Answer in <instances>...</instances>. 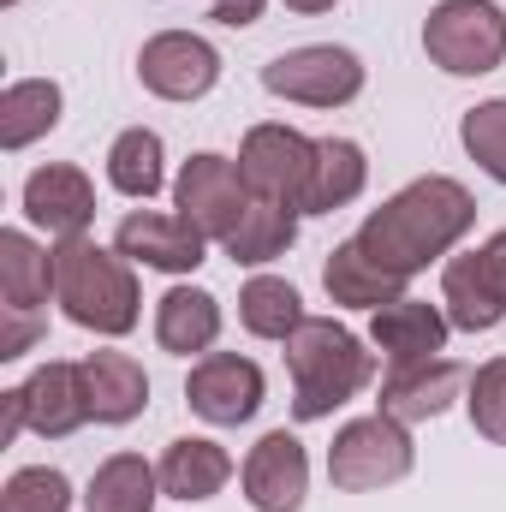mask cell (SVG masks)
Segmentation results:
<instances>
[{
	"instance_id": "cell-1",
	"label": "cell",
	"mask_w": 506,
	"mask_h": 512,
	"mask_svg": "<svg viewBox=\"0 0 506 512\" xmlns=\"http://www.w3.org/2000/svg\"><path fill=\"white\" fill-rule=\"evenodd\" d=\"M471 227H477V197H471L459 179L429 173V179H411L405 191H393L381 209H370V221H364L352 239H358V251L370 256V262H381L387 274L411 280V274H423L429 262H441Z\"/></svg>"
},
{
	"instance_id": "cell-2",
	"label": "cell",
	"mask_w": 506,
	"mask_h": 512,
	"mask_svg": "<svg viewBox=\"0 0 506 512\" xmlns=\"http://www.w3.org/2000/svg\"><path fill=\"white\" fill-rule=\"evenodd\" d=\"M286 370H292V417L316 423L376 382V352H364L352 328L328 316H304V328L286 340Z\"/></svg>"
},
{
	"instance_id": "cell-3",
	"label": "cell",
	"mask_w": 506,
	"mask_h": 512,
	"mask_svg": "<svg viewBox=\"0 0 506 512\" xmlns=\"http://www.w3.org/2000/svg\"><path fill=\"white\" fill-rule=\"evenodd\" d=\"M54 298L66 310V322L120 340L137 328V274L120 251H102L90 233L60 239L54 245Z\"/></svg>"
},
{
	"instance_id": "cell-4",
	"label": "cell",
	"mask_w": 506,
	"mask_h": 512,
	"mask_svg": "<svg viewBox=\"0 0 506 512\" xmlns=\"http://www.w3.org/2000/svg\"><path fill=\"white\" fill-rule=\"evenodd\" d=\"M423 54L453 78H483L506 60V12L495 0H435L423 18Z\"/></svg>"
},
{
	"instance_id": "cell-5",
	"label": "cell",
	"mask_w": 506,
	"mask_h": 512,
	"mask_svg": "<svg viewBox=\"0 0 506 512\" xmlns=\"http://www.w3.org/2000/svg\"><path fill=\"white\" fill-rule=\"evenodd\" d=\"M417 465V447H411V429L387 411H370V417H352L334 447H328V483L346 489V495H370V489H387L399 477H411Z\"/></svg>"
},
{
	"instance_id": "cell-6",
	"label": "cell",
	"mask_w": 506,
	"mask_h": 512,
	"mask_svg": "<svg viewBox=\"0 0 506 512\" xmlns=\"http://www.w3.org/2000/svg\"><path fill=\"white\" fill-rule=\"evenodd\" d=\"M262 90L280 102H298V108H346L364 96V60L334 42L286 48L262 66Z\"/></svg>"
},
{
	"instance_id": "cell-7",
	"label": "cell",
	"mask_w": 506,
	"mask_h": 512,
	"mask_svg": "<svg viewBox=\"0 0 506 512\" xmlns=\"http://www.w3.org/2000/svg\"><path fill=\"white\" fill-rule=\"evenodd\" d=\"M441 310L459 334H489L506 322V233H489L477 251L441 262Z\"/></svg>"
},
{
	"instance_id": "cell-8",
	"label": "cell",
	"mask_w": 506,
	"mask_h": 512,
	"mask_svg": "<svg viewBox=\"0 0 506 512\" xmlns=\"http://www.w3.org/2000/svg\"><path fill=\"white\" fill-rule=\"evenodd\" d=\"M173 209H179V221H191L209 245H227V233H233L239 215L251 209V185L239 179V161L203 149V155H191V161L179 167V179H173Z\"/></svg>"
},
{
	"instance_id": "cell-9",
	"label": "cell",
	"mask_w": 506,
	"mask_h": 512,
	"mask_svg": "<svg viewBox=\"0 0 506 512\" xmlns=\"http://www.w3.org/2000/svg\"><path fill=\"white\" fill-rule=\"evenodd\" d=\"M316 173V137L292 126H251L239 143V179L251 185V197L268 203H292L304 215V191Z\"/></svg>"
},
{
	"instance_id": "cell-10",
	"label": "cell",
	"mask_w": 506,
	"mask_h": 512,
	"mask_svg": "<svg viewBox=\"0 0 506 512\" xmlns=\"http://www.w3.org/2000/svg\"><path fill=\"white\" fill-rule=\"evenodd\" d=\"M137 78L161 102H197L221 84V48L197 30H161L137 54Z\"/></svg>"
},
{
	"instance_id": "cell-11",
	"label": "cell",
	"mask_w": 506,
	"mask_h": 512,
	"mask_svg": "<svg viewBox=\"0 0 506 512\" xmlns=\"http://www.w3.org/2000/svg\"><path fill=\"white\" fill-rule=\"evenodd\" d=\"M262 370H256L251 358H239V352H203L197 364H191V376H185V399H191V411L203 417V423H215V429H239V423H251L256 411H262Z\"/></svg>"
},
{
	"instance_id": "cell-12",
	"label": "cell",
	"mask_w": 506,
	"mask_h": 512,
	"mask_svg": "<svg viewBox=\"0 0 506 512\" xmlns=\"http://www.w3.org/2000/svg\"><path fill=\"white\" fill-rule=\"evenodd\" d=\"M239 483H245V501L256 512H298L304 495H310V453H304V441L292 429H268L245 453Z\"/></svg>"
},
{
	"instance_id": "cell-13",
	"label": "cell",
	"mask_w": 506,
	"mask_h": 512,
	"mask_svg": "<svg viewBox=\"0 0 506 512\" xmlns=\"http://www.w3.org/2000/svg\"><path fill=\"white\" fill-rule=\"evenodd\" d=\"M465 387H471V370H465V364H453V358L387 364V376H381V411H387V417H399V423L411 429V423L441 417Z\"/></svg>"
},
{
	"instance_id": "cell-14",
	"label": "cell",
	"mask_w": 506,
	"mask_h": 512,
	"mask_svg": "<svg viewBox=\"0 0 506 512\" xmlns=\"http://www.w3.org/2000/svg\"><path fill=\"white\" fill-rule=\"evenodd\" d=\"M114 251L126 256V262L161 268V274H191L203 262V251H209V239L191 221H179V215L131 209L126 221H120V233H114Z\"/></svg>"
},
{
	"instance_id": "cell-15",
	"label": "cell",
	"mask_w": 506,
	"mask_h": 512,
	"mask_svg": "<svg viewBox=\"0 0 506 512\" xmlns=\"http://www.w3.org/2000/svg\"><path fill=\"white\" fill-rule=\"evenodd\" d=\"M24 215H30L42 233H54V239H78V233H90V221H96V185H90L78 167L48 161V167H36V173L24 179Z\"/></svg>"
},
{
	"instance_id": "cell-16",
	"label": "cell",
	"mask_w": 506,
	"mask_h": 512,
	"mask_svg": "<svg viewBox=\"0 0 506 512\" xmlns=\"http://www.w3.org/2000/svg\"><path fill=\"white\" fill-rule=\"evenodd\" d=\"M447 310L441 304H423V298H393L370 310V346H376L387 364H423V358H441L447 352Z\"/></svg>"
},
{
	"instance_id": "cell-17",
	"label": "cell",
	"mask_w": 506,
	"mask_h": 512,
	"mask_svg": "<svg viewBox=\"0 0 506 512\" xmlns=\"http://www.w3.org/2000/svg\"><path fill=\"white\" fill-rule=\"evenodd\" d=\"M24 417L42 441H66L90 423V393H84V370L78 364H42L24 382Z\"/></svg>"
},
{
	"instance_id": "cell-18",
	"label": "cell",
	"mask_w": 506,
	"mask_h": 512,
	"mask_svg": "<svg viewBox=\"0 0 506 512\" xmlns=\"http://www.w3.org/2000/svg\"><path fill=\"white\" fill-rule=\"evenodd\" d=\"M161 495L173 501H215L233 483V453L209 435H179L161 447Z\"/></svg>"
},
{
	"instance_id": "cell-19",
	"label": "cell",
	"mask_w": 506,
	"mask_h": 512,
	"mask_svg": "<svg viewBox=\"0 0 506 512\" xmlns=\"http://www.w3.org/2000/svg\"><path fill=\"white\" fill-rule=\"evenodd\" d=\"M155 340H161V352H173V358H203L215 340H221V298L215 292H203V286H173V292H161V304H155Z\"/></svg>"
},
{
	"instance_id": "cell-20",
	"label": "cell",
	"mask_w": 506,
	"mask_h": 512,
	"mask_svg": "<svg viewBox=\"0 0 506 512\" xmlns=\"http://www.w3.org/2000/svg\"><path fill=\"white\" fill-rule=\"evenodd\" d=\"M84 393H90V417L96 423H131L149 405V376L131 352H90L84 364Z\"/></svg>"
},
{
	"instance_id": "cell-21",
	"label": "cell",
	"mask_w": 506,
	"mask_h": 512,
	"mask_svg": "<svg viewBox=\"0 0 506 512\" xmlns=\"http://www.w3.org/2000/svg\"><path fill=\"white\" fill-rule=\"evenodd\" d=\"M370 185V161L352 137H316V173L304 191V215H334L346 203H358Z\"/></svg>"
},
{
	"instance_id": "cell-22",
	"label": "cell",
	"mask_w": 506,
	"mask_h": 512,
	"mask_svg": "<svg viewBox=\"0 0 506 512\" xmlns=\"http://www.w3.org/2000/svg\"><path fill=\"white\" fill-rule=\"evenodd\" d=\"M322 286H328V298H334V304H346V310H381V304L405 298V286H411V280L387 274L381 262H370V256L358 251V239H346V245H334V256H328Z\"/></svg>"
},
{
	"instance_id": "cell-23",
	"label": "cell",
	"mask_w": 506,
	"mask_h": 512,
	"mask_svg": "<svg viewBox=\"0 0 506 512\" xmlns=\"http://www.w3.org/2000/svg\"><path fill=\"white\" fill-rule=\"evenodd\" d=\"M60 84L54 78H12L6 90H0V149H30L36 137H48V131L60 126Z\"/></svg>"
},
{
	"instance_id": "cell-24",
	"label": "cell",
	"mask_w": 506,
	"mask_h": 512,
	"mask_svg": "<svg viewBox=\"0 0 506 512\" xmlns=\"http://www.w3.org/2000/svg\"><path fill=\"white\" fill-rule=\"evenodd\" d=\"M155 501H161V471L137 453L102 459L84 489V512H155Z\"/></svg>"
},
{
	"instance_id": "cell-25",
	"label": "cell",
	"mask_w": 506,
	"mask_h": 512,
	"mask_svg": "<svg viewBox=\"0 0 506 512\" xmlns=\"http://www.w3.org/2000/svg\"><path fill=\"white\" fill-rule=\"evenodd\" d=\"M54 292V251H42L30 233H0V298L12 310H42Z\"/></svg>"
},
{
	"instance_id": "cell-26",
	"label": "cell",
	"mask_w": 506,
	"mask_h": 512,
	"mask_svg": "<svg viewBox=\"0 0 506 512\" xmlns=\"http://www.w3.org/2000/svg\"><path fill=\"white\" fill-rule=\"evenodd\" d=\"M292 239H298V209H292V203L251 197V209L239 215V227L227 233L221 251L233 256V262H245V268H262V262H274V256L292 251Z\"/></svg>"
},
{
	"instance_id": "cell-27",
	"label": "cell",
	"mask_w": 506,
	"mask_h": 512,
	"mask_svg": "<svg viewBox=\"0 0 506 512\" xmlns=\"http://www.w3.org/2000/svg\"><path fill=\"white\" fill-rule=\"evenodd\" d=\"M108 185L131 203H149L167 185V149L149 126H131L108 143Z\"/></svg>"
},
{
	"instance_id": "cell-28",
	"label": "cell",
	"mask_w": 506,
	"mask_h": 512,
	"mask_svg": "<svg viewBox=\"0 0 506 512\" xmlns=\"http://www.w3.org/2000/svg\"><path fill=\"white\" fill-rule=\"evenodd\" d=\"M239 322H245V334H256V340H280L286 346L304 328V298H298L292 280L256 274V280H245V292H239Z\"/></svg>"
},
{
	"instance_id": "cell-29",
	"label": "cell",
	"mask_w": 506,
	"mask_h": 512,
	"mask_svg": "<svg viewBox=\"0 0 506 512\" xmlns=\"http://www.w3.org/2000/svg\"><path fill=\"white\" fill-rule=\"evenodd\" d=\"M459 143H465V155H471L495 185H506V96L477 102V108L459 120Z\"/></svg>"
},
{
	"instance_id": "cell-30",
	"label": "cell",
	"mask_w": 506,
	"mask_h": 512,
	"mask_svg": "<svg viewBox=\"0 0 506 512\" xmlns=\"http://www.w3.org/2000/svg\"><path fill=\"white\" fill-rule=\"evenodd\" d=\"M0 512H72V483L54 465H24L6 477L0 489Z\"/></svg>"
},
{
	"instance_id": "cell-31",
	"label": "cell",
	"mask_w": 506,
	"mask_h": 512,
	"mask_svg": "<svg viewBox=\"0 0 506 512\" xmlns=\"http://www.w3.org/2000/svg\"><path fill=\"white\" fill-rule=\"evenodd\" d=\"M465 405H471L477 435H483V441H495V447H506V358H489V364L471 376Z\"/></svg>"
},
{
	"instance_id": "cell-32",
	"label": "cell",
	"mask_w": 506,
	"mask_h": 512,
	"mask_svg": "<svg viewBox=\"0 0 506 512\" xmlns=\"http://www.w3.org/2000/svg\"><path fill=\"white\" fill-rule=\"evenodd\" d=\"M42 340V310H12L0 304V364H18Z\"/></svg>"
},
{
	"instance_id": "cell-33",
	"label": "cell",
	"mask_w": 506,
	"mask_h": 512,
	"mask_svg": "<svg viewBox=\"0 0 506 512\" xmlns=\"http://www.w3.org/2000/svg\"><path fill=\"white\" fill-rule=\"evenodd\" d=\"M262 6H268V0H215V12H209V18H215V24H227V30H245V24L262 18Z\"/></svg>"
},
{
	"instance_id": "cell-34",
	"label": "cell",
	"mask_w": 506,
	"mask_h": 512,
	"mask_svg": "<svg viewBox=\"0 0 506 512\" xmlns=\"http://www.w3.org/2000/svg\"><path fill=\"white\" fill-rule=\"evenodd\" d=\"M0 405H6V417H0V441H18V429H30V417H24V387H6Z\"/></svg>"
},
{
	"instance_id": "cell-35",
	"label": "cell",
	"mask_w": 506,
	"mask_h": 512,
	"mask_svg": "<svg viewBox=\"0 0 506 512\" xmlns=\"http://www.w3.org/2000/svg\"><path fill=\"white\" fill-rule=\"evenodd\" d=\"M286 6H292V12H334L340 0H286Z\"/></svg>"
},
{
	"instance_id": "cell-36",
	"label": "cell",
	"mask_w": 506,
	"mask_h": 512,
	"mask_svg": "<svg viewBox=\"0 0 506 512\" xmlns=\"http://www.w3.org/2000/svg\"><path fill=\"white\" fill-rule=\"evenodd\" d=\"M6 6H12V0H6Z\"/></svg>"
}]
</instances>
